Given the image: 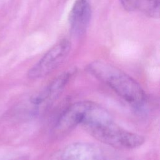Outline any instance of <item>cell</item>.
I'll return each instance as SVG.
<instances>
[{
  "label": "cell",
  "instance_id": "obj_9",
  "mask_svg": "<svg viewBox=\"0 0 160 160\" xmlns=\"http://www.w3.org/2000/svg\"><path fill=\"white\" fill-rule=\"evenodd\" d=\"M119 1L124 9L129 11H135L137 0H119Z\"/></svg>",
  "mask_w": 160,
  "mask_h": 160
},
{
  "label": "cell",
  "instance_id": "obj_7",
  "mask_svg": "<svg viewBox=\"0 0 160 160\" xmlns=\"http://www.w3.org/2000/svg\"><path fill=\"white\" fill-rule=\"evenodd\" d=\"M88 103V101H79L66 108L56 122V130L63 132L79 125Z\"/></svg>",
  "mask_w": 160,
  "mask_h": 160
},
{
  "label": "cell",
  "instance_id": "obj_4",
  "mask_svg": "<svg viewBox=\"0 0 160 160\" xmlns=\"http://www.w3.org/2000/svg\"><path fill=\"white\" fill-rule=\"evenodd\" d=\"M49 160H108V155L97 144L74 142L56 151Z\"/></svg>",
  "mask_w": 160,
  "mask_h": 160
},
{
  "label": "cell",
  "instance_id": "obj_6",
  "mask_svg": "<svg viewBox=\"0 0 160 160\" xmlns=\"http://www.w3.org/2000/svg\"><path fill=\"white\" fill-rule=\"evenodd\" d=\"M74 72L73 70H69L56 77L48 85L31 97V102L34 105H39L57 96L67 85Z\"/></svg>",
  "mask_w": 160,
  "mask_h": 160
},
{
  "label": "cell",
  "instance_id": "obj_5",
  "mask_svg": "<svg viewBox=\"0 0 160 160\" xmlns=\"http://www.w3.org/2000/svg\"><path fill=\"white\" fill-rule=\"evenodd\" d=\"M91 18V8L88 0H76L70 11L69 23L71 32L82 35L87 30Z\"/></svg>",
  "mask_w": 160,
  "mask_h": 160
},
{
  "label": "cell",
  "instance_id": "obj_8",
  "mask_svg": "<svg viewBox=\"0 0 160 160\" xmlns=\"http://www.w3.org/2000/svg\"><path fill=\"white\" fill-rule=\"evenodd\" d=\"M159 4V0H137L135 10H138L148 17L158 18Z\"/></svg>",
  "mask_w": 160,
  "mask_h": 160
},
{
  "label": "cell",
  "instance_id": "obj_1",
  "mask_svg": "<svg viewBox=\"0 0 160 160\" xmlns=\"http://www.w3.org/2000/svg\"><path fill=\"white\" fill-rule=\"evenodd\" d=\"M80 126L97 141L120 149H131L144 144V138L117 124L110 113L96 102L90 101Z\"/></svg>",
  "mask_w": 160,
  "mask_h": 160
},
{
  "label": "cell",
  "instance_id": "obj_2",
  "mask_svg": "<svg viewBox=\"0 0 160 160\" xmlns=\"http://www.w3.org/2000/svg\"><path fill=\"white\" fill-rule=\"evenodd\" d=\"M87 70L132 107L140 109L146 104L147 96L142 88L119 68L97 60L89 63Z\"/></svg>",
  "mask_w": 160,
  "mask_h": 160
},
{
  "label": "cell",
  "instance_id": "obj_3",
  "mask_svg": "<svg viewBox=\"0 0 160 160\" xmlns=\"http://www.w3.org/2000/svg\"><path fill=\"white\" fill-rule=\"evenodd\" d=\"M71 50V43L62 39L54 45L28 72L31 79L42 78L57 69L65 60Z\"/></svg>",
  "mask_w": 160,
  "mask_h": 160
}]
</instances>
